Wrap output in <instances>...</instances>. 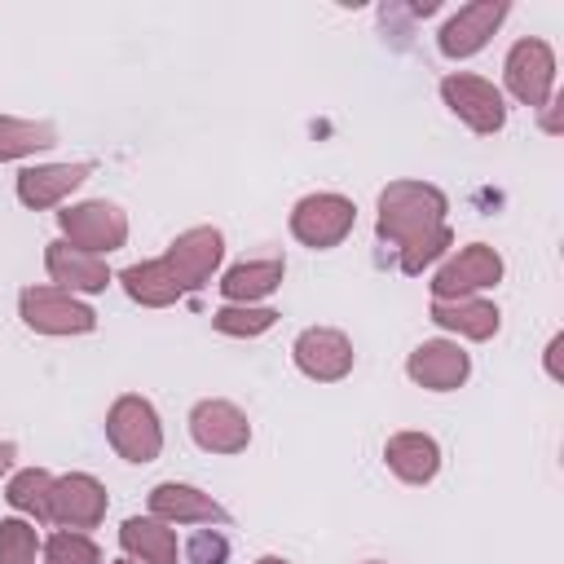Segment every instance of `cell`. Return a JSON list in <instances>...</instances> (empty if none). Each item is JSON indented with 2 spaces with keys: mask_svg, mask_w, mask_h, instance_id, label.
I'll use <instances>...</instances> for the list:
<instances>
[{
  "mask_svg": "<svg viewBox=\"0 0 564 564\" xmlns=\"http://www.w3.org/2000/svg\"><path fill=\"white\" fill-rule=\"evenodd\" d=\"M502 282V256L489 242H467L458 256H449L432 278V300H463L480 295Z\"/></svg>",
  "mask_w": 564,
  "mask_h": 564,
  "instance_id": "ba28073f",
  "label": "cell"
},
{
  "mask_svg": "<svg viewBox=\"0 0 564 564\" xmlns=\"http://www.w3.org/2000/svg\"><path fill=\"white\" fill-rule=\"evenodd\" d=\"M40 551H44V542H40L35 524H26L18 516L0 520V564H35Z\"/></svg>",
  "mask_w": 564,
  "mask_h": 564,
  "instance_id": "4316f807",
  "label": "cell"
},
{
  "mask_svg": "<svg viewBox=\"0 0 564 564\" xmlns=\"http://www.w3.org/2000/svg\"><path fill=\"white\" fill-rule=\"evenodd\" d=\"M366 564H383V560H366Z\"/></svg>",
  "mask_w": 564,
  "mask_h": 564,
  "instance_id": "1f68e13d",
  "label": "cell"
},
{
  "mask_svg": "<svg viewBox=\"0 0 564 564\" xmlns=\"http://www.w3.org/2000/svg\"><path fill=\"white\" fill-rule=\"evenodd\" d=\"M220 260H225V234L212 229V225H194V229L176 234L172 247H167V256H163V264H167L172 278L181 282V291L207 286L212 273L220 269Z\"/></svg>",
  "mask_w": 564,
  "mask_h": 564,
  "instance_id": "30bf717a",
  "label": "cell"
},
{
  "mask_svg": "<svg viewBox=\"0 0 564 564\" xmlns=\"http://www.w3.org/2000/svg\"><path fill=\"white\" fill-rule=\"evenodd\" d=\"M273 322H278V308H269V304H220L212 313V326L220 335H234V339H256Z\"/></svg>",
  "mask_w": 564,
  "mask_h": 564,
  "instance_id": "d4e9b609",
  "label": "cell"
},
{
  "mask_svg": "<svg viewBox=\"0 0 564 564\" xmlns=\"http://www.w3.org/2000/svg\"><path fill=\"white\" fill-rule=\"evenodd\" d=\"M18 313L35 335H88L97 330V313L57 286H22L18 295Z\"/></svg>",
  "mask_w": 564,
  "mask_h": 564,
  "instance_id": "5b68a950",
  "label": "cell"
},
{
  "mask_svg": "<svg viewBox=\"0 0 564 564\" xmlns=\"http://www.w3.org/2000/svg\"><path fill=\"white\" fill-rule=\"evenodd\" d=\"M145 502H150V516L163 524H229V511L212 494L185 480H159Z\"/></svg>",
  "mask_w": 564,
  "mask_h": 564,
  "instance_id": "9a60e30c",
  "label": "cell"
},
{
  "mask_svg": "<svg viewBox=\"0 0 564 564\" xmlns=\"http://www.w3.org/2000/svg\"><path fill=\"white\" fill-rule=\"evenodd\" d=\"M256 564H291V560H282V555H260Z\"/></svg>",
  "mask_w": 564,
  "mask_h": 564,
  "instance_id": "4dcf8cb0",
  "label": "cell"
},
{
  "mask_svg": "<svg viewBox=\"0 0 564 564\" xmlns=\"http://www.w3.org/2000/svg\"><path fill=\"white\" fill-rule=\"evenodd\" d=\"M40 560H44V564H101V546H97L88 533L57 529V533L44 538Z\"/></svg>",
  "mask_w": 564,
  "mask_h": 564,
  "instance_id": "484cf974",
  "label": "cell"
},
{
  "mask_svg": "<svg viewBox=\"0 0 564 564\" xmlns=\"http://www.w3.org/2000/svg\"><path fill=\"white\" fill-rule=\"evenodd\" d=\"M352 225H357V207H352V198L330 194V189H322V194H304V198L291 207V234H295L304 247H313V251H330V247H339V242L352 234Z\"/></svg>",
  "mask_w": 564,
  "mask_h": 564,
  "instance_id": "3957f363",
  "label": "cell"
},
{
  "mask_svg": "<svg viewBox=\"0 0 564 564\" xmlns=\"http://www.w3.org/2000/svg\"><path fill=\"white\" fill-rule=\"evenodd\" d=\"M119 546L132 564H176V529L154 516H128L119 524Z\"/></svg>",
  "mask_w": 564,
  "mask_h": 564,
  "instance_id": "ffe728a7",
  "label": "cell"
},
{
  "mask_svg": "<svg viewBox=\"0 0 564 564\" xmlns=\"http://www.w3.org/2000/svg\"><path fill=\"white\" fill-rule=\"evenodd\" d=\"M57 229L70 247H79L88 256H110L128 242V216L106 198H88V203L57 212Z\"/></svg>",
  "mask_w": 564,
  "mask_h": 564,
  "instance_id": "277c9868",
  "label": "cell"
},
{
  "mask_svg": "<svg viewBox=\"0 0 564 564\" xmlns=\"http://www.w3.org/2000/svg\"><path fill=\"white\" fill-rule=\"evenodd\" d=\"M119 282H123L128 300H137L141 308H167V304H176V300L185 295V291H181V282L172 278V269H167L163 260L128 264V269L119 273Z\"/></svg>",
  "mask_w": 564,
  "mask_h": 564,
  "instance_id": "7402d4cb",
  "label": "cell"
},
{
  "mask_svg": "<svg viewBox=\"0 0 564 564\" xmlns=\"http://www.w3.org/2000/svg\"><path fill=\"white\" fill-rule=\"evenodd\" d=\"M106 441L115 445V454L123 463H154L163 454L159 410L145 397H137V392L115 397V405L106 410Z\"/></svg>",
  "mask_w": 564,
  "mask_h": 564,
  "instance_id": "7a4b0ae2",
  "label": "cell"
},
{
  "mask_svg": "<svg viewBox=\"0 0 564 564\" xmlns=\"http://www.w3.org/2000/svg\"><path fill=\"white\" fill-rule=\"evenodd\" d=\"M106 485L88 471H70L53 480V502H48V524L70 529V533H88L106 520Z\"/></svg>",
  "mask_w": 564,
  "mask_h": 564,
  "instance_id": "9c48e42d",
  "label": "cell"
},
{
  "mask_svg": "<svg viewBox=\"0 0 564 564\" xmlns=\"http://www.w3.org/2000/svg\"><path fill=\"white\" fill-rule=\"evenodd\" d=\"M445 212H449V198L427 181H392L379 189L375 234H379V242L397 247L401 273L419 278L432 260H441L449 251L454 234L445 225Z\"/></svg>",
  "mask_w": 564,
  "mask_h": 564,
  "instance_id": "6da1fadb",
  "label": "cell"
},
{
  "mask_svg": "<svg viewBox=\"0 0 564 564\" xmlns=\"http://www.w3.org/2000/svg\"><path fill=\"white\" fill-rule=\"evenodd\" d=\"M511 13V4L507 0H476V4H463L458 13H449V22L441 26V35H436V44H441V53L445 57H471V53H480L485 44H489V35L502 26V18Z\"/></svg>",
  "mask_w": 564,
  "mask_h": 564,
  "instance_id": "5bb4252c",
  "label": "cell"
},
{
  "mask_svg": "<svg viewBox=\"0 0 564 564\" xmlns=\"http://www.w3.org/2000/svg\"><path fill=\"white\" fill-rule=\"evenodd\" d=\"M383 463L405 485H432L441 471V445L427 432H392L383 445Z\"/></svg>",
  "mask_w": 564,
  "mask_h": 564,
  "instance_id": "ac0fdd59",
  "label": "cell"
},
{
  "mask_svg": "<svg viewBox=\"0 0 564 564\" xmlns=\"http://www.w3.org/2000/svg\"><path fill=\"white\" fill-rule=\"evenodd\" d=\"M185 560H189V564H225V560H229V538H225L220 529L203 524V529L185 542Z\"/></svg>",
  "mask_w": 564,
  "mask_h": 564,
  "instance_id": "83f0119b",
  "label": "cell"
},
{
  "mask_svg": "<svg viewBox=\"0 0 564 564\" xmlns=\"http://www.w3.org/2000/svg\"><path fill=\"white\" fill-rule=\"evenodd\" d=\"M13 458H18V445L13 441H0V476L13 467Z\"/></svg>",
  "mask_w": 564,
  "mask_h": 564,
  "instance_id": "f546056e",
  "label": "cell"
},
{
  "mask_svg": "<svg viewBox=\"0 0 564 564\" xmlns=\"http://www.w3.org/2000/svg\"><path fill=\"white\" fill-rule=\"evenodd\" d=\"M405 375L427 388V392H454L467 383L471 375V357L458 339H423L410 357H405Z\"/></svg>",
  "mask_w": 564,
  "mask_h": 564,
  "instance_id": "4fadbf2b",
  "label": "cell"
},
{
  "mask_svg": "<svg viewBox=\"0 0 564 564\" xmlns=\"http://www.w3.org/2000/svg\"><path fill=\"white\" fill-rule=\"evenodd\" d=\"M282 278H286L282 256H269V260H242V264L225 269V278L216 286H220L225 304H260L282 286Z\"/></svg>",
  "mask_w": 564,
  "mask_h": 564,
  "instance_id": "44dd1931",
  "label": "cell"
},
{
  "mask_svg": "<svg viewBox=\"0 0 564 564\" xmlns=\"http://www.w3.org/2000/svg\"><path fill=\"white\" fill-rule=\"evenodd\" d=\"M57 145V128L44 123V119H13V115H0V163H13V159H26L35 150H48Z\"/></svg>",
  "mask_w": 564,
  "mask_h": 564,
  "instance_id": "603a6c76",
  "label": "cell"
},
{
  "mask_svg": "<svg viewBox=\"0 0 564 564\" xmlns=\"http://www.w3.org/2000/svg\"><path fill=\"white\" fill-rule=\"evenodd\" d=\"M291 357H295L300 375H308L317 383L344 379L352 370V361H357L352 339L344 330H335V326H308V330H300L295 344H291Z\"/></svg>",
  "mask_w": 564,
  "mask_h": 564,
  "instance_id": "7c38bea8",
  "label": "cell"
},
{
  "mask_svg": "<svg viewBox=\"0 0 564 564\" xmlns=\"http://www.w3.org/2000/svg\"><path fill=\"white\" fill-rule=\"evenodd\" d=\"M502 79H507L511 97L524 101L529 110L551 106V88H555V53H551V44L538 40V35L516 40V44L507 48Z\"/></svg>",
  "mask_w": 564,
  "mask_h": 564,
  "instance_id": "8992f818",
  "label": "cell"
},
{
  "mask_svg": "<svg viewBox=\"0 0 564 564\" xmlns=\"http://www.w3.org/2000/svg\"><path fill=\"white\" fill-rule=\"evenodd\" d=\"M560 348H564V335H551V344H546V375L551 379H560Z\"/></svg>",
  "mask_w": 564,
  "mask_h": 564,
  "instance_id": "f1b7e54d",
  "label": "cell"
},
{
  "mask_svg": "<svg viewBox=\"0 0 564 564\" xmlns=\"http://www.w3.org/2000/svg\"><path fill=\"white\" fill-rule=\"evenodd\" d=\"M88 176H93V163H40V167H22L18 172V198L31 212H48L66 194H75Z\"/></svg>",
  "mask_w": 564,
  "mask_h": 564,
  "instance_id": "e0dca14e",
  "label": "cell"
},
{
  "mask_svg": "<svg viewBox=\"0 0 564 564\" xmlns=\"http://www.w3.org/2000/svg\"><path fill=\"white\" fill-rule=\"evenodd\" d=\"M115 564H132V560H115Z\"/></svg>",
  "mask_w": 564,
  "mask_h": 564,
  "instance_id": "d6a6232c",
  "label": "cell"
},
{
  "mask_svg": "<svg viewBox=\"0 0 564 564\" xmlns=\"http://www.w3.org/2000/svg\"><path fill=\"white\" fill-rule=\"evenodd\" d=\"M53 480H57V476H53V471H44V467H22V471L9 480L4 498H9V507H13V511H22V516H31V520L48 524Z\"/></svg>",
  "mask_w": 564,
  "mask_h": 564,
  "instance_id": "cb8c5ba5",
  "label": "cell"
},
{
  "mask_svg": "<svg viewBox=\"0 0 564 564\" xmlns=\"http://www.w3.org/2000/svg\"><path fill=\"white\" fill-rule=\"evenodd\" d=\"M44 269L48 278L57 282V291H70V295H97L110 286V269L101 256H88L79 247H70L66 238H53L44 247Z\"/></svg>",
  "mask_w": 564,
  "mask_h": 564,
  "instance_id": "2e32d148",
  "label": "cell"
},
{
  "mask_svg": "<svg viewBox=\"0 0 564 564\" xmlns=\"http://www.w3.org/2000/svg\"><path fill=\"white\" fill-rule=\"evenodd\" d=\"M432 322L441 330H454L458 339H494L502 313L485 295H463V300H432Z\"/></svg>",
  "mask_w": 564,
  "mask_h": 564,
  "instance_id": "d6986e66",
  "label": "cell"
},
{
  "mask_svg": "<svg viewBox=\"0 0 564 564\" xmlns=\"http://www.w3.org/2000/svg\"><path fill=\"white\" fill-rule=\"evenodd\" d=\"M441 97H445V106H449L471 132H480V137H494V132H502V123H507V101H502V93H498L489 79L471 75V70H449V75L441 79Z\"/></svg>",
  "mask_w": 564,
  "mask_h": 564,
  "instance_id": "52a82bcc",
  "label": "cell"
},
{
  "mask_svg": "<svg viewBox=\"0 0 564 564\" xmlns=\"http://www.w3.org/2000/svg\"><path fill=\"white\" fill-rule=\"evenodd\" d=\"M189 436L207 454H242L251 445V419L234 401L207 397L189 410Z\"/></svg>",
  "mask_w": 564,
  "mask_h": 564,
  "instance_id": "8fae6325",
  "label": "cell"
}]
</instances>
